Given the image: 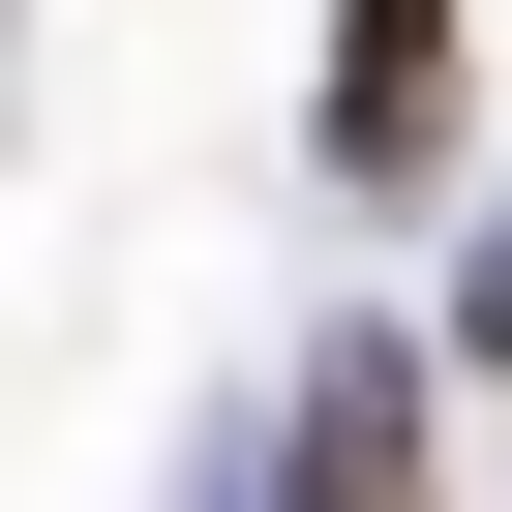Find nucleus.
I'll return each mask as SVG.
<instances>
[{
	"mask_svg": "<svg viewBox=\"0 0 512 512\" xmlns=\"http://www.w3.org/2000/svg\"><path fill=\"white\" fill-rule=\"evenodd\" d=\"M302 512H422V362H332V422H302Z\"/></svg>",
	"mask_w": 512,
	"mask_h": 512,
	"instance_id": "1",
	"label": "nucleus"
},
{
	"mask_svg": "<svg viewBox=\"0 0 512 512\" xmlns=\"http://www.w3.org/2000/svg\"><path fill=\"white\" fill-rule=\"evenodd\" d=\"M422 91H452V0H362V61H332V151L392 181V151H422Z\"/></svg>",
	"mask_w": 512,
	"mask_h": 512,
	"instance_id": "2",
	"label": "nucleus"
}]
</instances>
